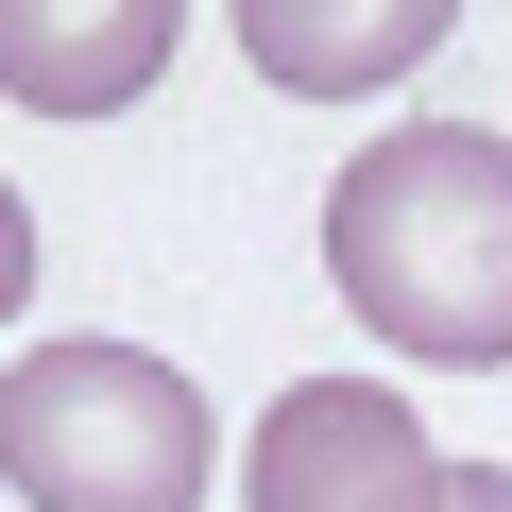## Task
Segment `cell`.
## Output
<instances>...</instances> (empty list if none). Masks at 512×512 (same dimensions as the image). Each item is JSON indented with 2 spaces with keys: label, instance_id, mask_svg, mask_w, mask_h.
Masks as SVG:
<instances>
[{
  "label": "cell",
  "instance_id": "1",
  "mask_svg": "<svg viewBox=\"0 0 512 512\" xmlns=\"http://www.w3.org/2000/svg\"><path fill=\"white\" fill-rule=\"evenodd\" d=\"M325 291L393 342V359H512V137L495 120H410L376 154H342L325 188Z\"/></svg>",
  "mask_w": 512,
  "mask_h": 512
},
{
  "label": "cell",
  "instance_id": "2",
  "mask_svg": "<svg viewBox=\"0 0 512 512\" xmlns=\"http://www.w3.org/2000/svg\"><path fill=\"white\" fill-rule=\"evenodd\" d=\"M205 393L154 342H35L0 376V478L35 512H205Z\"/></svg>",
  "mask_w": 512,
  "mask_h": 512
},
{
  "label": "cell",
  "instance_id": "3",
  "mask_svg": "<svg viewBox=\"0 0 512 512\" xmlns=\"http://www.w3.org/2000/svg\"><path fill=\"white\" fill-rule=\"evenodd\" d=\"M444 478L461 461L376 376H291L256 410V444H239V512H444Z\"/></svg>",
  "mask_w": 512,
  "mask_h": 512
},
{
  "label": "cell",
  "instance_id": "4",
  "mask_svg": "<svg viewBox=\"0 0 512 512\" xmlns=\"http://www.w3.org/2000/svg\"><path fill=\"white\" fill-rule=\"evenodd\" d=\"M188 35V0H0V103L35 120H120Z\"/></svg>",
  "mask_w": 512,
  "mask_h": 512
},
{
  "label": "cell",
  "instance_id": "5",
  "mask_svg": "<svg viewBox=\"0 0 512 512\" xmlns=\"http://www.w3.org/2000/svg\"><path fill=\"white\" fill-rule=\"evenodd\" d=\"M444 18L461 0H239V52L291 103H376V86H410L444 52Z\"/></svg>",
  "mask_w": 512,
  "mask_h": 512
},
{
  "label": "cell",
  "instance_id": "6",
  "mask_svg": "<svg viewBox=\"0 0 512 512\" xmlns=\"http://www.w3.org/2000/svg\"><path fill=\"white\" fill-rule=\"evenodd\" d=\"M18 291H35V205L0 188V325H18Z\"/></svg>",
  "mask_w": 512,
  "mask_h": 512
},
{
  "label": "cell",
  "instance_id": "7",
  "mask_svg": "<svg viewBox=\"0 0 512 512\" xmlns=\"http://www.w3.org/2000/svg\"><path fill=\"white\" fill-rule=\"evenodd\" d=\"M444 512H512V461H461V478H444Z\"/></svg>",
  "mask_w": 512,
  "mask_h": 512
}]
</instances>
